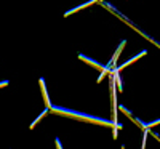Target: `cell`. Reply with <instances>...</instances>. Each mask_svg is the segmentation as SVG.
I'll return each instance as SVG.
<instances>
[{
	"mask_svg": "<svg viewBox=\"0 0 160 149\" xmlns=\"http://www.w3.org/2000/svg\"><path fill=\"white\" fill-rule=\"evenodd\" d=\"M51 111L55 112H59V114H64V116H72V117H77V119H82V120H87V122H95V124H102V125H112V122H108V120H102V119H98V117H93V116H85V114H80V112H74V111H68V109H61V107H50Z\"/></svg>",
	"mask_w": 160,
	"mask_h": 149,
	"instance_id": "cell-1",
	"label": "cell"
},
{
	"mask_svg": "<svg viewBox=\"0 0 160 149\" xmlns=\"http://www.w3.org/2000/svg\"><path fill=\"white\" fill-rule=\"evenodd\" d=\"M40 85H42V93H43V98H45V101H47V106L51 107V104H50V101H48V95H47V88H45L43 80H40Z\"/></svg>",
	"mask_w": 160,
	"mask_h": 149,
	"instance_id": "cell-2",
	"label": "cell"
},
{
	"mask_svg": "<svg viewBox=\"0 0 160 149\" xmlns=\"http://www.w3.org/2000/svg\"><path fill=\"white\" fill-rule=\"evenodd\" d=\"M142 55H146V51H142V53H141V55H136V56H135V58H131V59H130V61H127V63H125V64H123V66H120V69H123V67H127V66H128V64H131V63H135V61H136V59H138V58H141V56H142Z\"/></svg>",
	"mask_w": 160,
	"mask_h": 149,
	"instance_id": "cell-3",
	"label": "cell"
},
{
	"mask_svg": "<svg viewBox=\"0 0 160 149\" xmlns=\"http://www.w3.org/2000/svg\"><path fill=\"white\" fill-rule=\"evenodd\" d=\"M158 124H160V119H158V120H154V122H151V124H148V125H146V128L154 127V125H158Z\"/></svg>",
	"mask_w": 160,
	"mask_h": 149,
	"instance_id": "cell-4",
	"label": "cell"
},
{
	"mask_svg": "<svg viewBox=\"0 0 160 149\" xmlns=\"http://www.w3.org/2000/svg\"><path fill=\"white\" fill-rule=\"evenodd\" d=\"M56 146H58V149H62V147H61V143H59V140H56Z\"/></svg>",
	"mask_w": 160,
	"mask_h": 149,
	"instance_id": "cell-5",
	"label": "cell"
}]
</instances>
